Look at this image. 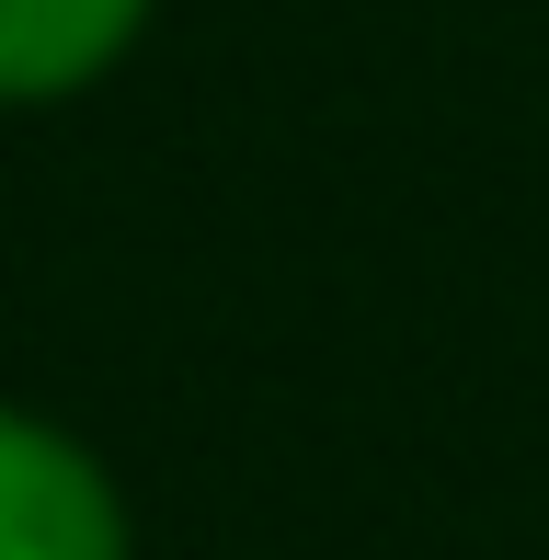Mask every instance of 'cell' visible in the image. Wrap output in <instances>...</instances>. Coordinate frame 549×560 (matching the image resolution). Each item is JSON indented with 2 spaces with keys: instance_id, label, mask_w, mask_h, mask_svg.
<instances>
[{
  "instance_id": "2",
  "label": "cell",
  "mask_w": 549,
  "mask_h": 560,
  "mask_svg": "<svg viewBox=\"0 0 549 560\" xmlns=\"http://www.w3.org/2000/svg\"><path fill=\"white\" fill-rule=\"evenodd\" d=\"M149 0H0V104L69 92L138 35Z\"/></svg>"
},
{
  "instance_id": "1",
  "label": "cell",
  "mask_w": 549,
  "mask_h": 560,
  "mask_svg": "<svg viewBox=\"0 0 549 560\" xmlns=\"http://www.w3.org/2000/svg\"><path fill=\"white\" fill-rule=\"evenodd\" d=\"M0 560H127L104 469L23 412H0Z\"/></svg>"
}]
</instances>
